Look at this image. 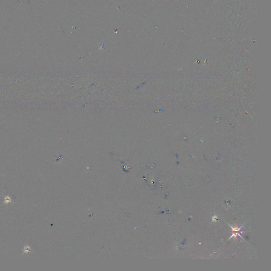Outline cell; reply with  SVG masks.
Listing matches in <instances>:
<instances>
[{"instance_id":"6da1fadb","label":"cell","mask_w":271,"mask_h":271,"mask_svg":"<svg viewBox=\"0 0 271 271\" xmlns=\"http://www.w3.org/2000/svg\"><path fill=\"white\" fill-rule=\"evenodd\" d=\"M11 202V199H10V198L7 196V198H5V202L9 203Z\"/></svg>"}]
</instances>
